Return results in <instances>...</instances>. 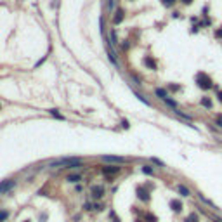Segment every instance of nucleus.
Instances as JSON below:
<instances>
[{
	"label": "nucleus",
	"instance_id": "f257e3e1",
	"mask_svg": "<svg viewBox=\"0 0 222 222\" xmlns=\"http://www.w3.org/2000/svg\"><path fill=\"white\" fill-rule=\"evenodd\" d=\"M80 165H82L80 158H59L49 163V166H59V168H76Z\"/></svg>",
	"mask_w": 222,
	"mask_h": 222
},
{
	"label": "nucleus",
	"instance_id": "c756f323",
	"mask_svg": "<svg viewBox=\"0 0 222 222\" xmlns=\"http://www.w3.org/2000/svg\"><path fill=\"white\" fill-rule=\"evenodd\" d=\"M213 222H222V221H219V219H215V221H213Z\"/></svg>",
	"mask_w": 222,
	"mask_h": 222
},
{
	"label": "nucleus",
	"instance_id": "412c9836",
	"mask_svg": "<svg viewBox=\"0 0 222 222\" xmlns=\"http://www.w3.org/2000/svg\"><path fill=\"white\" fill-rule=\"evenodd\" d=\"M162 4H163L165 7H172V5L175 4V0H162Z\"/></svg>",
	"mask_w": 222,
	"mask_h": 222
},
{
	"label": "nucleus",
	"instance_id": "9d476101",
	"mask_svg": "<svg viewBox=\"0 0 222 222\" xmlns=\"http://www.w3.org/2000/svg\"><path fill=\"white\" fill-rule=\"evenodd\" d=\"M177 191H179V193H181V194H182V196H189V194H191V191H189V189H187V187H186V186H177Z\"/></svg>",
	"mask_w": 222,
	"mask_h": 222
},
{
	"label": "nucleus",
	"instance_id": "7ed1b4c3",
	"mask_svg": "<svg viewBox=\"0 0 222 222\" xmlns=\"http://www.w3.org/2000/svg\"><path fill=\"white\" fill-rule=\"evenodd\" d=\"M14 186H16V181H12V179H7V181L0 182V194H4V193L11 191V189H12Z\"/></svg>",
	"mask_w": 222,
	"mask_h": 222
},
{
	"label": "nucleus",
	"instance_id": "393cba45",
	"mask_svg": "<svg viewBox=\"0 0 222 222\" xmlns=\"http://www.w3.org/2000/svg\"><path fill=\"white\" fill-rule=\"evenodd\" d=\"M122 127H123V129H129V122H127V120H123V122H122Z\"/></svg>",
	"mask_w": 222,
	"mask_h": 222
},
{
	"label": "nucleus",
	"instance_id": "c85d7f7f",
	"mask_svg": "<svg viewBox=\"0 0 222 222\" xmlns=\"http://www.w3.org/2000/svg\"><path fill=\"white\" fill-rule=\"evenodd\" d=\"M219 125L222 127V116H219Z\"/></svg>",
	"mask_w": 222,
	"mask_h": 222
},
{
	"label": "nucleus",
	"instance_id": "bb28decb",
	"mask_svg": "<svg viewBox=\"0 0 222 222\" xmlns=\"http://www.w3.org/2000/svg\"><path fill=\"white\" fill-rule=\"evenodd\" d=\"M217 95H219V101L222 102V90H219V92H217Z\"/></svg>",
	"mask_w": 222,
	"mask_h": 222
},
{
	"label": "nucleus",
	"instance_id": "7c9ffc66",
	"mask_svg": "<svg viewBox=\"0 0 222 222\" xmlns=\"http://www.w3.org/2000/svg\"><path fill=\"white\" fill-rule=\"evenodd\" d=\"M24 222H30V221H24Z\"/></svg>",
	"mask_w": 222,
	"mask_h": 222
},
{
	"label": "nucleus",
	"instance_id": "39448f33",
	"mask_svg": "<svg viewBox=\"0 0 222 222\" xmlns=\"http://www.w3.org/2000/svg\"><path fill=\"white\" fill-rule=\"evenodd\" d=\"M90 193H92V198H102V194H104V187H102V186H94Z\"/></svg>",
	"mask_w": 222,
	"mask_h": 222
},
{
	"label": "nucleus",
	"instance_id": "2eb2a0df",
	"mask_svg": "<svg viewBox=\"0 0 222 222\" xmlns=\"http://www.w3.org/2000/svg\"><path fill=\"white\" fill-rule=\"evenodd\" d=\"M201 106H205V108H212V101L208 99V97H201Z\"/></svg>",
	"mask_w": 222,
	"mask_h": 222
},
{
	"label": "nucleus",
	"instance_id": "5701e85b",
	"mask_svg": "<svg viewBox=\"0 0 222 222\" xmlns=\"http://www.w3.org/2000/svg\"><path fill=\"white\" fill-rule=\"evenodd\" d=\"M168 89H170V90H179L181 87H179V85H168Z\"/></svg>",
	"mask_w": 222,
	"mask_h": 222
},
{
	"label": "nucleus",
	"instance_id": "cd10ccee",
	"mask_svg": "<svg viewBox=\"0 0 222 222\" xmlns=\"http://www.w3.org/2000/svg\"><path fill=\"white\" fill-rule=\"evenodd\" d=\"M182 4H186V5L187 4H193V0H182Z\"/></svg>",
	"mask_w": 222,
	"mask_h": 222
},
{
	"label": "nucleus",
	"instance_id": "f8f14e48",
	"mask_svg": "<svg viewBox=\"0 0 222 222\" xmlns=\"http://www.w3.org/2000/svg\"><path fill=\"white\" fill-rule=\"evenodd\" d=\"M198 196H200V200H201V201H203V203H206L208 205V206H212V208H213V210H219V208H217V206H215V205L212 203V201H210V200H206V198H205L203 194H201V193H200V194H198Z\"/></svg>",
	"mask_w": 222,
	"mask_h": 222
},
{
	"label": "nucleus",
	"instance_id": "0eeeda50",
	"mask_svg": "<svg viewBox=\"0 0 222 222\" xmlns=\"http://www.w3.org/2000/svg\"><path fill=\"white\" fill-rule=\"evenodd\" d=\"M142 63H144V66H146V68H149V70H156V63H154V59H153V57L146 56Z\"/></svg>",
	"mask_w": 222,
	"mask_h": 222
},
{
	"label": "nucleus",
	"instance_id": "9b49d317",
	"mask_svg": "<svg viewBox=\"0 0 222 222\" xmlns=\"http://www.w3.org/2000/svg\"><path fill=\"white\" fill-rule=\"evenodd\" d=\"M118 170H120V166H104V168H102L104 174H116Z\"/></svg>",
	"mask_w": 222,
	"mask_h": 222
},
{
	"label": "nucleus",
	"instance_id": "1a4fd4ad",
	"mask_svg": "<svg viewBox=\"0 0 222 222\" xmlns=\"http://www.w3.org/2000/svg\"><path fill=\"white\" fill-rule=\"evenodd\" d=\"M123 16H125V14H123V11H122V9H118V11L115 12V19H113V21H115V24H120V23L123 21Z\"/></svg>",
	"mask_w": 222,
	"mask_h": 222
},
{
	"label": "nucleus",
	"instance_id": "f3484780",
	"mask_svg": "<svg viewBox=\"0 0 222 222\" xmlns=\"http://www.w3.org/2000/svg\"><path fill=\"white\" fill-rule=\"evenodd\" d=\"M142 172H144L146 175H153V174H154V170H153L151 166H148V165H144V166H142Z\"/></svg>",
	"mask_w": 222,
	"mask_h": 222
},
{
	"label": "nucleus",
	"instance_id": "aec40b11",
	"mask_svg": "<svg viewBox=\"0 0 222 222\" xmlns=\"http://www.w3.org/2000/svg\"><path fill=\"white\" fill-rule=\"evenodd\" d=\"M7 217H9V212H5V210H2V212H0V222H4V221H5V219H7Z\"/></svg>",
	"mask_w": 222,
	"mask_h": 222
},
{
	"label": "nucleus",
	"instance_id": "ddd939ff",
	"mask_svg": "<svg viewBox=\"0 0 222 222\" xmlns=\"http://www.w3.org/2000/svg\"><path fill=\"white\" fill-rule=\"evenodd\" d=\"M66 181H70V182H78V181H82V175H78V174L68 175V177H66Z\"/></svg>",
	"mask_w": 222,
	"mask_h": 222
},
{
	"label": "nucleus",
	"instance_id": "b1692460",
	"mask_svg": "<svg viewBox=\"0 0 222 222\" xmlns=\"http://www.w3.org/2000/svg\"><path fill=\"white\" fill-rule=\"evenodd\" d=\"M108 7H110V9H115V0H110V2H108Z\"/></svg>",
	"mask_w": 222,
	"mask_h": 222
},
{
	"label": "nucleus",
	"instance_id": "4be33fe9",
	"mask_svg": "<svg viewBox=\"0 0 222 222\" xmlns=\"http://www.w3.org/2000/svg\"><path fill=\"white\" fill-rule=\"evenodd\" d=\"M151 162H153V163H156V165H160V166H165V163H163L162 160H158V158H151Z\"/></svg>",
	"mask_w": 222,
	"mask_h": 222
},
{
	"label": "nucleus",
	"instance_id": "a878e982",
	"mask_svg": "<svg viewBox=\"0 0 222 222\" xmlns=\"http://www.w3.org/2000/svg\"><path fill=\"white\" fill-rule=\"evenodd\" d=\"M215 37H217V38H222V30H217V31H215Z\"/></svg>",
	"mask_w": 222,
	"mask_h": 222
},
{
	"label": "nucleus",
	"instance_id": "a211bd4d",
	"mask_svg": "<svg viewBox=\"0 0 222 222\" xmlns=\"http://www.w3.org/2000/svg\"><path fill=\"white\" fill-rule=\"evenodd\" d=\"M49 113H51L52 116H56V118H59V120H64V116H63V115H61V113H59L57 110H51Z\"/></svg>",
	"mask_w": 222,
	"mask_h": 222
},
{
	"label": "nucleus",
	"instance_id": "6e6552de",
	"mask_svg": "<svg viewBox=\"0 0 222 222\" xmlns=\"http://www.w3.org/2000/svg\"><path fill=\"white\" fill-rule=\"evenodd\" d=\"M170 208H172L175 213H179V212L182 210V203H181L179 200H172V201H170Z\"/></svg>",
	"mask_w": 222,
	"mask_h": 222
},
{
	"label": "nucleus",
	"instance_id": "dca6fc26",
	"mask_svg": "<svg viewBox=\"0 0 222 222\" xmlns=\"http://www.w3.org/2000/svg\"><path fill=\"white\" fill-rule=\"evenodd\" d=\"M184 222H198V215H196V213H191L189 217L184 219Z\"/></svg>",
	"mask_w": 222,
	"mask_h": 222
},
{
	"label": "nucleus",
	"instance_id": "20e7f679",
	"mask_svg": "<svg viewBox=\"0 0 222 222\" xmlns=\"http://www.w3.org/2000/svg\"><path fill=\"white\" fill-rule=\"evenodd\" d=\"M102 160L104 162H110V163H123L125 162V158H122V156H110V154L102 156Z\"/></svg>",
	"mask_w": 222,
	"mask_h": 222
},
{
	"label": "nucleus",
	"instance_id": "f03ea898",
	"mask_svg": "<svg viewBox=\"0 0 222 222\" xmlns=\"http://www.w3.org/2000/svg\"><path fill=\"white\" fill-rule=\"evenodd\" d=\"M196 82H198V87H201L203 90H208V89H212V87H213V82H212V78H210L206 73H198V76H196Z\"/></svg>",
	"mask_w": 222,
	"mask_h": 222
},
{
	"label": "nucleus",
	"instance_id": "4468645a",
	"mask_svg": "<svg viewBox=\"0 0 222 222\" xmlns=\"http://www.w3.org/2000/svg\"><path fill=\"white\" fill-rule=\"evenodd\" d=\"M154 92H156V95H158V97H162V99H166V97H168V95H166V90H165V89H156Z\"/></svg>",
	"mask_w": 222,
	"mask_h": 222
},
{
	"label": "nucleus",
	"instance_id": "423d86ee",
	"mask_svg": "<svg viewBox=\"0 0 222 222\" xmlns=\"http://www.w3.org/2000/svg\"><path fill=\"white\" fill-rule=\"evenodd\" d=\"M137 196L142 200V201H149V193L144 187H137Z\"/></svg>",
	"mask_w": 222,
	"mask_h": 222
},
{
	"label": "nucleus",
	"instance_id": "6ab92c4d",
	"mask_svg": "<svg viewBox=\"0 0 222 222\" xmlns=\"http://www.w3.org/2000/svg\"><path fill=\"white\" fill-rule=\"evenodd\" d=\"M163 101H165V104H168L170 108H177V102H175V101H172L170 97H166V99H163Z\"/></svg>",
	"mask_w": 222,
	"mask_h": 222
}]
</instances>
